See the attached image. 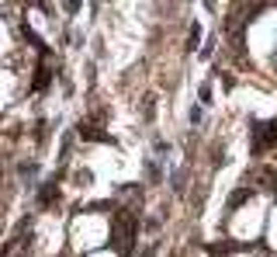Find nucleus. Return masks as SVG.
Here are the masks:
<instances>
[{"label":"nucleus","instance_id":"39448f33","mask_svg":"<svg viewBox=\"0 0 277 257\" xmlns=\"http://www.w3.org/2000/svg\"><path fill=\"white\" fill-rule=\"evenodd\" d=\"M52 198H56V181H49V184L42 188V195H38V202H42V205H49Z\"/></svg>","mask_w":277,"mask_h":257},{"label":"nucleus","instance_id":"f257e3e1","mask_svg":"<svg viewBox=\"0 0 277 257\" xmlns=\"http://www.w3.org/2000/svg\"><path fill=\"white\" fill-rule=\"evenodd\" d=\"M132 240H135V219L128 212H118L115 216V226H111V243L122 257L132 254Z\"/></svg>","mask_w":277,"mask_h":257},{"label":"nucleus","instance_id":"f03ea898","mask_svg":"<svg viewBox=\"0 0 277 257\" xmlns=\"http://www.w3.org/2000/svg\"><path fill=\"white\" fill-rule=\"evenodd\" d=\"M253 150L256 153H263V150H270L277 143V122H253Z\"/></svg>","mask_w":277,"mask_h":257},{"label":"nucleus","instance_id":"20e7f679","mask_svg":"<svg viewBox=\"0 0 277 257\" xmlns=\"http://www.w3.org/2000/svg\"><path fill=\"white\" fill-rule=\"evenodd\" d=\"M49 80H52L49 66H38V70H35V91H45V87H49Z\"/></svg>","mask_w":277,"mask_h":257},{"label":"nucleus","instance_id":"423d86ee","mask_svg":"<svg viewBox=\"0 0 277 257\" xmlns=\"http://www.w3.org/2000/svg\"><path fill=\"white\" fill-rule=\"evenodd\" d=\"M246 198H249V188H243V191H236V195H232V202H229V205L236 209V205H239V202H246Z\"/></svg>","mask_w":277,"mask_h":257},{"label":"nucleus","instance_id":"7ed1b4c3","mask_svg":"<svg viewBox=\"0 0 277 257\" xmlns=\"http://www.w3.org/2000/svg\"><path fill=\"white\" fill-rule=\"evenodd\" d=\"M80 136L83 139H94V143H111L108 132H97V125H83V122H80Z\"/></svg>","mask_w":277,"mask_h":257}]
</instances>
